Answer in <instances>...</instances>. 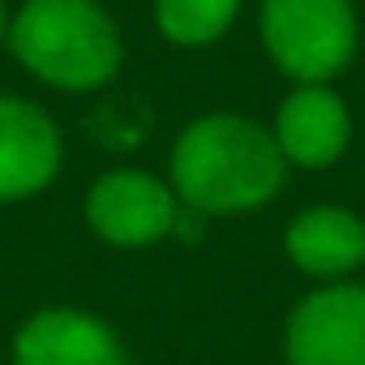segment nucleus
I'll return each mask as SVG.
<instances>
[{
	"mask_svg": "<svg viewBox=\"0 0 365 365\" xmlns=\"http://www.w3.org/2000/svg\"><path fill=\"white\" fill-rule=\"evenodd\" d=\"M241 0H155V26L180 48H207L237 22Z\"/></svg>",
	"mask_w": 365,
	"mask_h": 365,
	"instance_id": "obj_10",
	"label": "nucleus"
},
{
	"mask_svg": "<svg viewBox=\"0 0 365 365\" xmlns=\"http://www.w3.org/2000/svg\"><path fill=\"white\" fill-rule=\"evenodd\" d=\"M288 365H365V284L309 292L284 331Z\"/></svg>",
	"mask_w": 365,
	"mask_h": 365,
	"instance_id": "obj_5",
	"label": "nucleus"
},
{
	"mask_svg": "<svg viewBox=\"0 0 365 365\" xmlns=\"http://www.w3.org/2000/svg\"><path fill=\"white\" fill-rule=\"evenodd\" d=\"M262 48L297 86L331 82L356 56L352 0H262Z\"/></svg>",
	"mask_w": 365,
	"mask_h": 365,
	"instance_id": "obj_3",
	"label": "nucleus"
},
{
	"mask_svg": "<svg viewBox=\"0 0 365 365\" xmlns=\"http://www.w3.org/2000/svg\"><path fill=\"white\" fill-rule=\"evenodd\" d=\"M288 159L271 129L237 112H211L172 146V194L202 215H241L284 190Z\"/></svg>",
	"mask_w": 365,
	"mask_h": 365,
	"instance_id": "obj_1",
	"label": "nucleus"
},
{
	"mask_svg": "<svg viewBox=\"0 0 365 365\" xmlns=\"http://www.w3.org/2000/svg\"><path fill=\"white\" fill-rule=\"evenodd\" d=\"M176 215L180 198L172 194V185L138 168L103 172L86 194V224L95 228V237L120 250H142L163 241L176 228Z\"/></svg>",
	"mask_w": 365,
	"mask_h": 365,
	"instance_id": "obj_4",
	"label": "nucleus"
},
{
	"mask_svg": "<svg viewBox=\"0 0 365 365\" xmlns=\"http://www.w3.org/2000/svg\"><path fill=\"white\" fill-rule=\"evenodd\" d=\"M275 142L297 168H331L352 138V116L327 82L297 86L275 112Z\"/></svg>",
	"mask_w": 365,
	"mask_h": 365,
	"instance_id": "obj_8",
	"label": "nucleus"
},
{
	"mask_svg": "<svg viewBox=\"0 0 365 365\" xmlns=\"http://www.w3.org/2000/svg\"><path fill=\"white\" fill-rule=\"evenodd\" d=\"M284 250L297 271L318 279H339L365 262V220L348 207H309L292 215Z\"/></svg>",
	"mask_w": 365,
	"mask_h": 365,
	"instance_id": "obj_9",
	"label": "nucleus"
},
{
	"mask_svg": "<svg viewBox=\"0 0 365 365\" xmlns=\"http://www.w3.org/2000/svg\"><path fill=\"white\" fill-rule=\"evenodd\" d=\"M14 365H129L116 331L86 309H39L14 335Z\"/></svg>",
	"mask_w": 365,
	"mask_h": 365,
	"instance_id": "obj_7",
	"label": "nucleus"
},
{
	"mask_svg": "<svg viewBox=\"0 0 365 365\" xmlns=\"http://www.w3.org/2000/svg\"><path fill=\"white\" fill-rule=\"evenodd\" d=\"M9 22H14V18H9V5L0 0V39H9Z\"/></svg>",
	"mask_w": 365,
	"mask_h": 365,
	"instance_id": "obj_11",
	"label": "nucleus"
},
{
	"mask_svg": "<svg viewBox=\"0 0 365 365\" xmlns=\"http://www.w3.org/2000/svg\"><path fill=\"white\" fill-rule=\"evenodd\" d=\"M56 120L18 95H0V202H22L43 194L61 172Z\"/></svg>",
	"mask_w": 365,
	"mask_h": 365,
	"instance_id": "obj_6",
	"label": "nucleus"
},
{
	"mask_svg": "<svg viewBox=\"0 0 365 365\" xmlns=\"http://www.w3.org/2000/svg\"><path fill=\"white\" fill-rule=\"evenodd\" d=\"M9 52L56 91H99L116 78L125 43L99 0H26L9 22Z\"/></svg>",
	"mask_w": 365,
	"mask_h": 365,
	"instance_id": "obj_2",
	"label": "nucleus"
}]
</instances>
